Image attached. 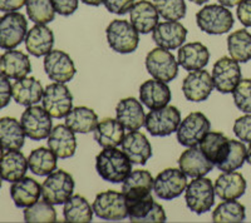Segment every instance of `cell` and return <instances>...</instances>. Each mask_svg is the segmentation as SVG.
<instances>
[{"instance_id":"cell-19","label":"cell","mask_w":251,"mask_h":223,"mask_svg":"<svg viewBox=\"0 0 251 223\" xmlns=\"http://www.w3.org/2000/svg\"><path fill=\"white\" fill-rule=\"evenodd\" d=\"M178 166L187 177L200 178L212 171L215 164L208 159L199 146L188 147L178 158Z\"/></svg>"},{"instance_id":"cell-8","label":"cell","mask_w":251,"mask_h":223,"mask_svg":"<svg viewBox=\"0 0 251 223\" xmlns=\"http://www.w3.org/2000/svg\"><path fill=\"white\" fill-rule=\"evenodd\" d=\"M146 69L154 79L170 83L178 75V62L171 52L158 46L146 57Z\"/></svg>"},{"instance_id":"cell-13","label":"cell","mask_w":251,"mask_h":223,"mask_svg":"<svg viewBox=\"0 0 251 223\" xmlns=\"http://www.w3.org/2000/svg\"><path fill=\"white\" fill-rule=\"evenodd\" d=\"M126 202L132 223H165L167 221L165 209L154 202L151 195L136 200H126Z\"/></svg>"},{"instance_id":"cell-34","label":"cell","mask_w":251,"mask_h":223,"mask_svg":"<svg viewBox=\"0 0 251 223\" xmlns=\"http://www.w3.org/2000/svg\"><path fill=\"white\" fill-rule=\"evenodd\" d=\"M25 142V132L15 118H0V143L4 149H20Z\"/></svg>"},{"instance_id":"cell-29","label":"cell","mask_w":251,"mask_h":223,"mask_svg":"<svg viewBox=\"0 0 251 223\" xmlns=\"http://www.w3.org/2000/svg\"><path fill=\"white\" fill-rule=\"evenodd\" d=\"M10 196L18 208H26L34 204L42 196V186L30 177H23L13 182Z\"/></svg>"},{"instance_id":"cell-33","label":"cell","mask_w":251,"mask_h":223,"mask_svg":"<svg viewBox=\"0 0 251 223\" xmlns=\"http://www.w3.org/2000/svg\"><path fill=\"white\" fill-rule=\"evenodd\" d=\"M125 127L113 118H104L94 129V139L102 148L118 147L125 138Z\"/></svg>"},{"instance_id":"cell-25","label":"cell","mask_w":251,"mask_h":223,"mask_svg":"<svg viewBox=\"0 0 251 223\" xmlns=\"http://www.w3.org/2000/svg\"><path fill=\"white\" fill-rule=\"evenodd\" d=\"M54 34L46 24H37L28 30L25 37V48L29 54L40 58L53 50Z\"/></svg>"},{"instance_id":"cell-56","label":"cell","mask_w":251,"mask_h":223,"mask_svg":"<svg viewBox=\"0 0 251 223\" xmlns=\"http://www.w3.org/2000/svg\"><path fill=\"white\" fill-rule=\"evenodd\" d=\"M3 149H4V147L1 146V143H0V160H1V158H3V156H4Z\"/></svg>"},{"instance_id":"cell-15","label":"cell","mask_w":251,"mask_h":223,"mask_svg":"<svg viewBox=\"0 0 251 223\" xmlns=\"http://www.w3.org/2000/svg\"><path fill=\"white\" fill-rule=\"evenodd\" d=\"M212 80H214V87L220 93L224 94L232 93L241 80V68L239 62L228 57L220 58L214 64Z\"/></svg>"},{"instance_id":"cell-9","label":"cell","mask_w":251,"mask_h":223,"mask_svg":"<svg viewBox=\"0 0 251 223\" xmlns=\"http://www.w3.org/2000/svg\"><path fill=\"white\" fill-rule=\"evenodd\" d=\"M92 208L94 215L104 221H122L128 217L125 195L116 191H106L97 195Z\"/></svg>"},{"instance_id":"cell-53","label":"cell","mask_w":251,"mask_h":223,"mask_svg":"<svg viewBox=\"0 0 251 223\" xmlns=\"http://www.w3.org/2000/svg\"><path fill=\"white\" fill-rule=\"evenodd\" d=\"M80 1L91 6H100L103 3V0H80Z\"/></svg>"},{"instance_id":"cell-47","label":"cell","mask_w":251,"mask_h":223,"mask_svg":"<svg viewBox=\"0 0 251 223\" xmlns=\"http://www.w3.org/2000/svg\"><path fill=\"white\" fill-rule=\"evenodd\" d=\"M103 4L109 13L125 15L134 5V0H103Z\"/></svg>"},{"instance_id":"cell-36","label":"cell","mask_w":251,"mask_h":223,"mask_svg":"<svg viewBox=\"0 0 251 223\" xmlns=\"http://www.w3.org/2000/svg\"><path fill=\"white\" fill-rule=\"evenodd\" d=\"M93 208L88 201L79 195L72 196L63 208L64 221L71 223H89L93 220Z\"/></svg>"},{"instance_id":"cell-24","label":"cell","mask_w":251,"mask_h":223,"mask_svg":"<svg viewBox=\"0 0 251 223\" xmlns=\"http://www.w3.org/2000/svg\"><path fill=\"white\" fill-rule=\"evenodd\" d=\"M129 17H131V24L136 28L141 34H149L153 32L158 24V12L153 3L149 0H140L134 3L132 9L129 10Z\"/></svg>"},{"instance_id":"cell-51","label":"cell","mask_w":251,"mask_h":223,"mask_svg":"<svg viewBox=\"0 0 251 223\" xmlns=\"http://www.w3.org/2000/svg\"><path fill=\"white\" fill-rule=\"evenodd\" d=\"M26 4V0H0V12H17Z\"/></svg>"},{"instance_id":"cell-28","label":"cell","mask_w":251,"mask_h":223,"mask_svg":"<svg viewBox=\"0 0 251 223\" xmlns=\"http://www.w3.org/2000/svg\"><path fill=\"white\" fill-rule=\"evenodd\" d=\"M43 93L44 89L42 83L33 77L20 78L13 84V99L20 106L30 107L39 103L43 98Z\"/></svg>"},{"instance_id":"cell-41","label":"cell","mask_w":251,"mask_h":223,"mask_svg":"<svg viewBox=\"0 0 251 223\" xmlns=\"http://www.w3.org/2000/svg\"><path fill=\"white\" fill-rule=\"evenodd\" d=\"M246 218L245 207L235 200H226L212 212L215 223H240Z\"/></svg>"},{"instance_id":"cell-42","label":"cell","mask_w":251,"mask_h":223,"mask_svg":"<svg viewBox=\"0 0 251 223\" xmlns=\"http://www.w3.org/2000/svg\"><path fill=\"white\" fill-rule=\"evenodd\" d=\"M24 221L26 223H51L57 222V212L53 204L43 198L34 204L26 207L24 211Z\"/></svg>"},{"instance_id":"cell-20","label":"cell","mask_w":251,"mask_h":223,"mask_svg":"<svg viewBox=\"0 0 251 223\" xmlns=\"http://www.w3.org/2000/svg\"><path fill=\"white\" fill-rule=\"evenodd\" d=\"M122 151L133 164H146L152 157V147L147 137L138 131H131L122 142Z\"/></svg>"},{"instance_id":"cell-17","label":"cell","mask_w":251,"mask_h":223,"mask_svg":"<svg viewBox=\"0 0 251 223\" xmlns=\"http://www.w3.org/2000/svg\"><path fill=\"white\" fill-rule=\"evenodd\" d=\"M214 88L212 77L202 69L188 73L182 83L183 95L190 102H203L210 97Z\"/></svg>"},{"instance_id":"cell-43","label":"cell","mask_w":251,"mask_h":223,"mask_svg":"<svg viewBox=\"0 0 251 223\" xmlns=\"http://www.w3.org/2000/svg\"><path fill=\"white\" fill-rule=\"evenodd\" d=\"M25 6L29 19L35 24H48L54 20L53 0H26Z\"/></svg>"},{"instance_id":"cell-39","label":"cell","mask_w":251,"mask_h":223,"mask_svg":"<svg viewBox=\"0 0 251 223\" xmlns=\"http://www.w3.org/2000/svg\"><path fill=\"white\" fill-rule=\"evenodd\" d=\"M227 49L232 59L239 63L251 60V34L245 29H239L227 38Z\"/></svg>"},{"instance_id":"cell-5","label":"cell","mask_w":251,"mask_h":223,"mask_svg":"<svg viewBox=\"0 0 251 223\" xmlns=\"http://www.w3.org/2000/svg\"><path fill=\"white\" fill-rule=\"evenodd\" d=\"M215 187L211 179L205 177L194 178L186 187L185 201L188 209L196 215H202L212 208L215 203Z\"/></svg>"},{"instance_id":"cell-3","label":"cell","mask_w":251,"mask_h":223,"mask_svg":"<svg viewBox=\"0 0 251 223\" xmlns=\"http://www.w3.org/2000/svg\"><path fill=\"white\" fill-rule=\"evenodd\" d=\"M107 42L114 52L128 54L137 49L140 35L133 25L127 20L116 19L106 29Z\"/></svg>"},{"instance_id":"cell-2","label":"cell","mask_w":251,"mask_h":223,"mask_svg":"<svg viewBox=\"0 0 251 223\" xmlns=\"http://www.w3.org/2000/svg\"><path fill=\"white\" fill-rule=\"evenodd\" d=\"M196 23L197 26L207 34L221 35L231 30L234 26V17L226 6L211 4L197 12Z\"/></svg>"},{"instance_id":"cell-49","label":"cell","mask_w":251,"mask_h":223,"mask_svg":"<svg viewBox=\"0 0 251 223\" xmlns=\"http://www.w3.org/2000/svg\"><path fill=\"white\" fill-rule=\"evenodd\" d=\"M79 0H53L55 13L63 17H69L78 9Z\"/></svg>"},{"instance_id":"cell-14","label":"cell","mask_w":251,"mask_h":223,"mask_svg":"<svg viewBox=\"0 0 251 223\" xmlns=\"http://www.w3.org/2000/svg\"><path fill=\"white\" fill-rule=\"evenodd\" d=\"M187 187V176L181 169L167 168L154 178V195L160 200L171 201L180 197Z\"/></svg>"},{"instance_id":"cell-7","label":"cell","mask_w":251,"mask_h":223,"mask_svg":"<svg viewBox=\"0 0 251 223\" xmlns=\"http://www.w3.org/2000/svg\"><path fill=\"white\" fill-rule=\"evenodd\" d=\"M28 22L22 13L10 12L0 18V48L12 50L25 40Z\"/></svg>"},{"instance_id":"cell-6","label":"cell","mask_w":251,"mask_h":223,"mask_svg":"<svg viewBox=\"0 0 251 223\" xmlns=\"http://www.w3.org/2000/svg\"><path fill=\"white\" fill-rule=\"evenodd\" d=\"M75 179L66 171H54L42 184V196L53 206L66 203L75 192Z\"/></svg>"},{"instance_id":"cell-45","label":"cell","mask_w":251,"mask_h":223,"mask_svg":"<svg viewBox=\"0 0 251 223\" xmlns=\"http://www.w3.org/2000/svg\"><path fill=\"white\" fill-rule=\"evenodd\" d=\"M235 106L244 113H251V79H241L232 90Z\"/></svg>"},{"instance_id":"cell-40","label":"cell","mask_w":251,"mask_h":223,"mask_svg":"<svg viewBox=\"0 0 251 223\" xmlns=\"http://www.w3.org/2000/svg\"><path fill=\"white\" fill-rule=\"evenodd\" d=\"M230 138L226 137L221 132H208L207 134L200 140L199 147L203 152V155L216 164L225 153Z\"/></svg>"},{"instance_id":"cell-12","label":"cell","mask_w":251,"mask_h":223,"mask_svg":"<svg viewBox=\"0 0 251 223\" xmlns=\"http://www.w3.org/2000/svg\"><path fill=\"white\" fill-rule=\"evenodd\" d=\"M42 103L51 118L62 119L72 111L73 95L64 83H53L44 89Z\"/></svg>"},{"instance_id":"cell-35","label":"cell","mask_w":251,"mask_h":223,"mask_svg":"<svg viewBox=\"0 0 251 223\" xmlns=\"http://www.w3.org/2000/svg\"><path fill=\"white\" fill-rule=\"evenodd\" d=\"M66 126L75 133H91L98 126V115L91 108L75 107L66 115Z\"/></svg>"},{"instance_id":"cell-1","label":"cell","mask_w":251,"mask_h":223,"mask_svg":"<svg viewBox=\"0 0 251 223\" xmlns=\"http://www.w3.org/2000/svg\"><path fill=\"white\" fill-rule=\"evenodd\" d=\"M96 169L100 178L111 183H122L132 172V162L116 147L103 148L96 158Z\"/></svg>"},{"instance_id":"cell-32","label":"cell","mask_w":251,"mask_h":223,"mask_svg":"<svg viewBox=\"0 0 251 223\" xmlns=\"http://www.w3.org/2000/svg\"><path fill=\"white\" fill-rule=\"evenodd\" d=\"M28 159L19 149H10L4 153L0 160V176L6 182H15L25 177L28 171Z\"/></svg>"},{"instance_id":"cell-18","label":"cell","mask_w":251,"mask_h":223,"mask_svg":"<svg viewBox=\"0 0 251 223\" xmlns=\"http://www.w3.org/2000/svg\"><path fill=\"white\" fill-rule=\"evenodd\" d=\"M186 37H187V29L180 22H172V20L158 23L152 33V39L154 43L160 48L167 50H175L182 46Z\"/></svg>"},{"instance_id":"cell-26","label":"cell","mask_w":251,"mask_h":223,"mask_svg":"<svg viewBox=\"0 0 251 223\" xmlns=\"http://www.w3.org/2000/svg\"><path fill=\"white\" fill-rule=\"evenodd\" d=\"M208 60H210V52L207 46L199 42L187 43L180 46V50L177 54L178 66L182 67L187 72L203 69L207 66Z\"/></svg>"},{"instance_id":"cell-38","label":"cell","mask_w":251,"mask_h":223,"mask_svg":"<svg viewBox=\"0 0 251 223\" xmlns=\"http://www.w3.org/2000/svg\"><path fill=\"white\" fill-rule=\"evenodd\" d=\"M246 151H248V148L243 142L230 139L225 153L215 166L223 172L236 171V169L241 168L245 163Z\"/></svg>"},{"instance_id":"cell-46","label":"cell","mask_w":251,"mask_h":223,"mask_svg":"<svg viewBox=\"0 0 251 223\" xmlns=\"http://www.w3.org/2000/svg\"><path fill=\"white\" fill-rule=\"evenodd\" d=\"M234 133L240 140L251 143V113L235 120Z\"/></svg>"},{"instance_id":"cell-16","label":"cell","mask_w":251,"mask_h":223,"mask_svg":"<svg viewBox=\"0 0 251 223\" xmlns=\"http://www.w3.org/2000/svg\"><path fill=\"white\" fill-rule=\"evenodd\" d=\"M44 70L55 83H68L75 75V63L69 54L62 50H50L44 58Z\"/></svg>"},{"instance_id":"cell-21","label":"cell","mask_w":251,"mask_h":223,"mask_svg":"<svg viewBox=\"0 0 251 223\" xmlns=\"http://www.w3.org/2000/svg\"><path fill=\"white\" fill-rule=\"evenodd\" d=\"M117 120L128 131H138L145 126L146 114L140 100L136 98H125L116 107Z\"/></svg>"},{"instance_id":"cell-23","label":"cell","mask_w":251,"mask_h":223,"mask_svg":"<svg viewBox=\"0 0 251 223\" xmlns=\"http://www.w3.org/2000/svg\"><path fill=\"white\" fill-rule=\"evenodd\" d=\"M141 103L149 109H157L165 107L171 100V90L167 83L162 80L150 79L140 87Z\"/></svg>"},{"instance_id":"cell-10","label":"cell","mask_w":251,"mask_h":223,"mask_svg":"<svg viewBox=\"0 0 251 223\" xmlns=\"http://www.w3.org/2000/svg\"><path fill=\"white\" fill-rule=\"evenodd\" d=\"M20 123L25 132V135L31 140L46 139L53 129L51 115L43 107L38 106L26 107L20 118Z\"/></svg>"},{"instance_id":"cell-30","label":"cell","mask_w":251,"mask_h":223,"mask_svg":"<svg viewBox=\"0 0 251 223\" xmlns=\"http://www.w3.org/2000/svg\"><path fill=\"white\" fill-rule=\"evenodd\" d=\"M153 177L149 171L136 169L131 172L128 177L123 180L122 193L126 200H136L151 195L153 189Z\"/></svg>"},{"instance_id":"cell-50","label":"cell","mask_w":251,"mask_h":223,"mask_svg":"<svg viewBox=\"0 0 251 223\" xmlns=\"http://www.w3.org/2000/svg\"><path fill=\"white\" fill-rule=\"evenodd\" d=\"M237 19L246 28H251V0H243L237 5Z\"/></svg>"},{"instance_id":"cell-52","label":"cell","mask_w":251,"mask_h":223,"mask_svg":"<svg viewBox=\"0 0 251 223\" xmlns=\"http://www.w3.org/2000/svg\"><path fill=\"white\" fill-rule=\"evenodd\" d=\"M243 0H219V3L221 5L226 6V8H234V6L239 5Z\"/></svg>"},{"instance_id":"cell-54","label":"cell","mask_w":251,"mask_h":223,"mask_svg":"<svg viewBox=\"0 0 251 223\" xmlns=\"http://www.w3.org/2000/svg\"><path fill=\"white\" fill-rule=\"evenodd\" d=\"M246 162L251 166V143L250 146H249L248 151H246Z\"/></svg>"},{"instance_id":"cell-22","label":"cell","mask_w":251,"mask_h":223,"mask_svg":"<svg viewBox=\"0 0 251 223\" xmlns=\"http://www.w3.org/2000/svg\"><path fill=\"white\" fill-rule=\"evenodd\" d=\"M48 147L58 158L67 159L75 156L77 149V139L75 132L64 124L55 126L48 137Z\"/></svg>"},{"instance_id":"cell-11","label":"cell","mask_w":251,"mask_h":223,"mask_svg":"<svg viewBox=\"0 0 251 223\" xmlns=\"http://www.w3.org/2000/svg\"><path fill=\"white\" fill-rule=\"evenodd\" d=\"M211 123L203 113L194 112L190 113L177 128V140L183 147L199 146L200 140L207 134Z\"/></svg>"},{"instance_id":"cell-48","label":"cell","mask_w":251,"mask_h":223,"mask_svg":"<svg viewBox=\"0 0 251 223\" xmlns=\"http://www.w3.org/2000/svg\"><path fill=\"white\" fill-rule=\"evenodd\" d=\"M12 89L13 86L10 84L9 78L0 72V111L8 107V104L10 103V99L13 97Z\"/></svg>"},{"instance_id":"cell-44","label":"cell","mask_w":251,"mask_h":223,"mask_svg":"<svg viewBox=\"0 0 251 223\" xmlns=\"http://www.w3.org/2000/svg\"><path fill=\"white\" fill-rule=\"evenodd\" d=\"M153 5L165 20L178 22L186 15L185 0H153Z\"/></svg>"},{"instance_id":"cell-31","label":"cell","mask_w":251,"mask_h":223,"mask_svg":"<svg viewBox=\"0 0 251 223\" xmlns=\"http://www.w3.org/2000/svg\"><path fill=\"white\" fill-rule=\"evenodd\" d=\"M0 72L12 79L26 77L31 72L30 59L20 50H6L0 55Z\"/></svg>"},{"instance_id":"cell-4","label":"cell","mask_w":251,"mask_h":223,"mask_svg":"<svg viewBox=\"0 0 251 223\" xmlns=\"http://www.w3.org/2000/svg\"><path fill=\"white\" fill-rule=\"evenodd\" d=\"M181 123L180 111L174 106H165L151 109L146 115L145 127L153 137H167L177 131Z\"/></svg>"},{"instance_id":"cell-55","label":"cell","mask_w":251,"mask_h":223,"mask_svg":"<svg viewBox=\"0 0 251 223\" xmlns=\"http://www.w3.org/2000/svg\"><path fill=\"white\" fill-rule=\"evenodd\" d=\"M190 1H192V3L197 4V5H202V4L207 3L208 0H190Z\"/></svg>"},{"instance_id":"cell-57","label":"cell","mask_w":251,"mask_h":223,"mask_svg":"<svg viewBox=\"0 0 251 223\" xmlns=\"http://www.w3.org/2000/svg\"><path fill=\"white\" fill-rule=\"evenodd\" d=\"M1 182H3V178H1V176H0V188H1Z\"/></svg>"},{"instance_id":"cell-37","label":"cell","mask_w":251,"mask_h":223,"mask_svg":"<svg viewBox=\"0 0 251 223\" xmlns=\"http://www.w3.org/2000/svg\"><path fill=\"white\" fill-rule=\"evenodd\" d=\"M57 156L44 147L34 149L28 157V167L34 175L49 176L57 169Z\"/></svg>"},{"instance_id":"cell-27","label":"cell","mask_w":251,"mask_h":223,"mask_svg":"<svg viewBox=\"0 0 251 223\" xmlns=\"http://www.w3.org/2000/svg\"><path fill=\"white\" fill-rule=\"evenodd\" d=\"M246 180L239 172H224L215 180V193L219 198L226 200H237L243 197L246 191Z\"/></svg>"}]
</instances>
